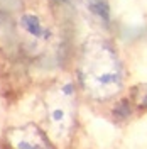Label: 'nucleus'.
<instances>
[{"label":"nucleus","instance_id":"f257e3e1","mask_svg":"<svg viewBox=\"0 0 147 149\" xmlns=\"http://www.w3.org/2000/svg\"><path fill=\"white\" fill-rule=\"evenodd\" d=\"M20 24H22V27L26 29L29 34H32V36H36V37L44 36V29L41 26V20H39V17L34 15V14H26V15H22Z\"/></svg>","mask_w":147,"mask_h":149},{"label":"nucleus","instance_id":"f03ea898","mask_svg":"<svg viewBox=\"0 0 147 149\" xmlns=\"http://www.w3.org/2000/svg\"><path fill=\"white\" fill-rule=\"evenodd\" d=\"M15 148L17 149H42L36 141H31V139H20L15 144Z\"/></svg>","mask_w":147,"mask_h":149},{"label":"nucleus","instance_id":"7ed1b4c3","mask_svg":"<svg viewBox=\"0 0 147 149\" xmlns=\"http://www.w3.org/2000/svg\"><path fill=\"white\" fill-rule=\"evenodd\" d=\"M51 119H53V122H61L64 119V112L61 110V109H54L53 113H51Z\"/></svg>","mask_w":147,"mask_h":149},{"label":"nucleus","instance_id":"20e7f679","mask_svg":"<svg viewBox=\"0 0 147 149\" xmlns=\"http://www.w3.org/2000/svg\"><path fill=\"white\" fill-rule=\"evenodd\" d=\"M63 92H64L66 95H69V93H73V85H71V83L64 85V88H63Z\"/></svg>","mask_w":147,"mask_h":149}]
</instances>
